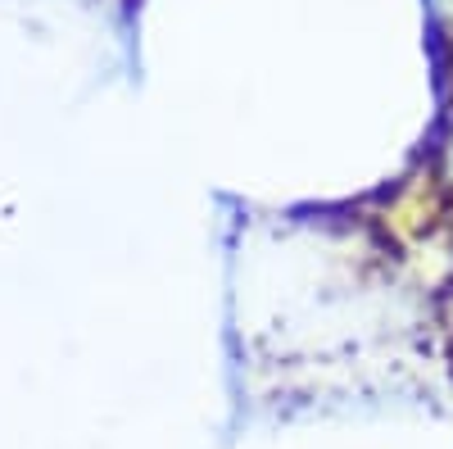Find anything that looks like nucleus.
Listing matches in <instances>:
<instances>
[{
	"mask_svg": "<svg viewBox=\"0 0 453 449\" xmlns=\"http://www.w3.org/2000/svg\"><path fill=\"white\" fill-rule=\"evenodd\" d=\"M440 159H444V182H453V119H449V136L440 145Z\"/></svg>",
	"mask_w": 453,
	"mask_h": 449,
	"instance_id": "obj_1",
	"label": "nucleus"
}]
</instances>
